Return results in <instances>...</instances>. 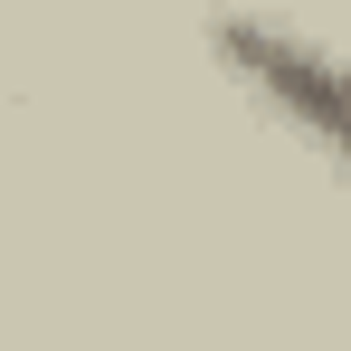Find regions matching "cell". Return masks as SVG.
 Here are the masks:
<instances>
[{
    "label": "cell",
    "instance_id": "6da1fadb",
    "mask_svg": "<svg viewBox=\"0 0 351 351\" xmlns=\"http://www.w3.org/2000/svg\"><path fill=\"white\" fill-rule=\"evenodd\" d=\"M209 58L228 66L294 143H313L332 171H351V58L332 38H313L294 19H209Z\"/></svg>",
    "mask_w": 351,
    "mask_h": 351
}]
</instances>
